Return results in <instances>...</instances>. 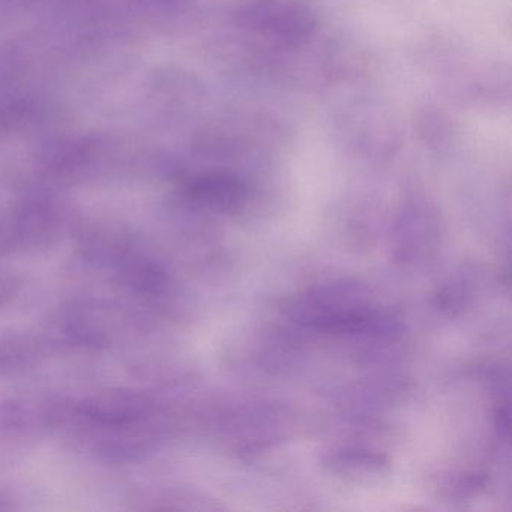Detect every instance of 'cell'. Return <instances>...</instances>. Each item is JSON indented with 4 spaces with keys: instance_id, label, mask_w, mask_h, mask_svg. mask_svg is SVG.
Masks as SVG:
<instances>
[{
    "instance_id": "obj_1",
    "label": "cell",
    "mask_w": 512,
    "mask_h": 512,
    "mask_svg": "<svg viewBox=\"0 0 512 512\" xmlns=\"http://www.w3.org/2000/svg\"><path fill=\"white\" fill-rule=\"evenodd\" d=\"M236 22L253 34L287 46L305 43L316 29V16L301 0H247Z\"/></svg>"
},
{
    "instance_id": "obj_2",
    "label": "cell",
    "mask_w": 512,
    "mask_h": 512,
    "mask_svg": "<svg viewBox=\"0 0 512 512\" xmlns=\"http://www.w3.org/2000/svg\"><path fill=\"white\" fill-rule=\"evenodd\" d=\"M149 407L148 398L139 392L109 391L83 404L80 413L104 427L121 428L137 424Z\"/></svg>"
},
{
    "instance_id": "obj_3",
    "label": "cell",
    "mask_w": 512,
    "mask_h": 512,
    "mask_svg": "<svg viewBox=\"0 0 512 512\" xmlns=\"http://www.w3.org/2000/svg\"><path fill=\"white\" fill-rule=\"evenodd\" d=\"M187 191L194 200L224 209L238 205L245 194L238 179L220 173L196 176L188 182Z\"/></svg>"
},
{
    "instance_id": "obj_4",
    "label": "cell",
    "mask_w": 512,
    "mask_h": 512,
    "mask_svg": "<svg viewBox=\"0 0 512 512\" xmlns=\"http://www.w3.org/2000/svg\"><path fill=\"white\" fill-rule=\"evenodd\" d=\"M122 280L137 292H155L164 283V272L155 263L134 259L122 266Z\"/></svg>"
},
{
    "instance_id": "obj_5",
    "label": "cell",
    "mask_w": 512,
    "mask_h": 512,
    "mask_svg": "<svg viewBox=\"0 0 512 512\" xmlns=\"http://www.w3.org/2000/svg\"><path fill=\"white\" fill-rule=\"evenodd\" d=\"M164 2H172V0H164Z\"/></svg>"
}]
</instances>
